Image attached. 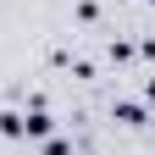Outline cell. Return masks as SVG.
Returning <instances> with one entry per match:
<instances>
[{"mask_svg":"<svg viewBox=\"0 0 155 155\" xmlns=\"http://www.w3.org/2000/svg\"><path fill=\"white\" fill-rule=\"evenodd\" d=\"M150 100H155V78H150Z\"/></svg>","mask_w":155,"mask_h":155,"instance_id":"2","label":"cell"},{"mask_svg":"<svg viewBox=\"0 0 155 155\" xmlns=\"http://www.w3.org/2000/svg\"><path fill=\"white\" fill-rule=\"evenodd\" d=\"M28 133H33V139H45V133H50V116H45V111H33V116H28Z\"/></svg>","mask_w":155,"mask_h":155,"instance_id":"1","label":"cell"}]
</instances>
